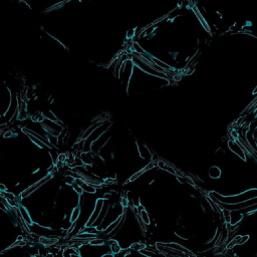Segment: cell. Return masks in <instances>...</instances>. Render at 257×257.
Returning <instances> with one entry per match:
<instances>
[{
    "mask_svg": "<svg viewBox=\"0 0 257 257\" xmlns=\"http://www.w3.org/2000/svg\"><path fill=\"white\" fill-rule=\"evenodd\" d=\"M139 216H140V219H141V221L144 222L145 225H149L150 224V218H149V213L147 212L146 210L142 211V212L139 214Z\"/></svg>",
    "mask_w": 257,
    "mask_h": 257,
    "instance_id": "4",
    "label": "cell"
},
{
    "mask_svg": "<svg viewBox=\"0 0 257 257\" xmlns=\"http://www.w3.org/2000/svg\"><path fill=\"white\" fill-rule=\"evenodd\" d=\"M136 29H131V30H129V32H128L127 33V38L128 39H131V38H133V36L135 35V33H136Z\"/></svg>",
    "mask_w": 257,
    "mask_h": 257,
    "instance_id": "5",
    "label": "cell"
},
{
    "mask_svg": "<svg viewBox=\"0 0 257 257\" xmlns=\"http://www.w3.org/2000/svg\"><path fill=\"white\" fill-rule=\"evenodd\" d=\"M228 144H229V148L234 152V153H236L238 156H240V157L242 158L243 160L246 159V158H245V156H244V151H243L242 148H241L239 145H237L236 143L232 142V141H230Z\"/></svg>",
    "mask_w": 257,
    "mask_h": 257,
    "instance_id": "2",
    "label": "cell"
},
{
    "mask_svg": "<svg viewBox=\"0 0 257 257\" xmlns=\"http://www.w3.org/2000/svg\"><path fill=\"white\" fill-rule=\"evenodd\" d=\"M79 215H81V207L77 206L72 209L71 213H70V218H69V222L71 224H75V222L77 221Z\"/></svg>",
    "mask_w": 257,
    "mask_h": 257,
    "instance_id": "3",
    "label": "cell"
},
{
    "mask_svg": "<svg viewBox=\"0 0 257 257\" xmlns=\"http://www.w3.org/2000/svg\"><path fill=\"white\" fill-rule=\"evenodd\" d=\"M104 198H98V199L96 200V204H94V212L91 214L89 220H87V222L85 223V227H91V226L96 223V221L98 220V218L100 217V213H102V208H104Z\"/></svg>",
    "mask_w": 257,
    "mask_h": 257,
    "instance_id": "1",
    "label": "cell"
}]
</instances>
